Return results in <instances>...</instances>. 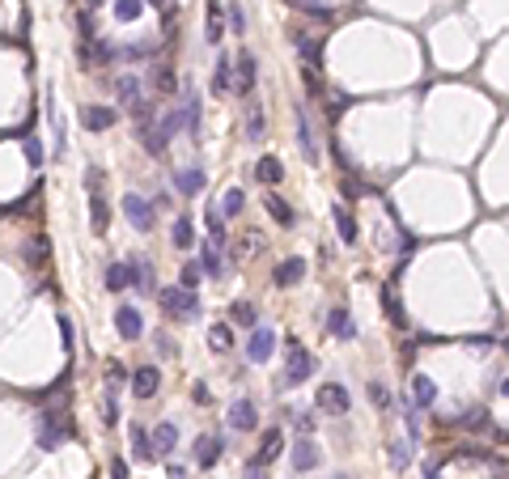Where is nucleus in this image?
Instances as JSON below:
<instances>
[{
    "label": "nucleus",
    "mask_w": 509,
    "mask_h": 479,
    "mask_svg": "<svg viewBox=\"0 0 509 479\" xmlns=\"http://www.w3.org/2000/svg\"><path fill=\"white\" fill-rule=\"evenodd\" d=\"M85 187H89V225H93V234L106 238L111 230V204H106V179H102V170H85Z\"/></svg>",
    "instance_id": "obj_1"
},
{
    "label": "nucleus",
    "mask_w": 509,
    "mask_h": 479,
    "mask_svg": "<svg viewBox=\"0 0 509 479\" xmlns=\"http://www.w3.org/2000/svg\"><path fill=\"white\" fill-rule=\"evenodd\" d=\"M284 352H289V361H284V382H289V386H302L306 377L314 373V357H310V352H306L293 335L284 339Z\"/></svg>",
    "instance_id": "obj_2"
},
{
    "label": "nucleus",
    "mask_w": 509,
    "mask_h": 479,
    "mask_svg": "<svg viewBox=\"0 0 509 479\" xmlns=\"http://www.w3.org/2000/svg\"><path fill=\"white\" fill-rule=\"evenodd\" d=\"M314 408L319 412H327V416H344L348 408H352V394L339 386V382H323L319 386V394H314Z\"/></svg>",
    "instance_id": "obj_3"
},
{
    "label": "nucleus",
    "mask_w": 509,
    "mask_h": 479,
    "mask_svg": "<svg viewBox=\"0 0 509 479\" xmlns=\"http://www.w3.org/2000/svg\"><path fill=\"white\" fill-rule=\"evenodd\" d=\"M64 437H68V416H64V408H52V412L38 420V445L43 449H56Z\"/></svg>",
    "instance_id": "obj_4"
},
{
    "label": "nucleus",
    "mask_w": 509,
    "mask_h": 479,
    "mask_svg": "<svg viewBox=\"0 0 509 479\" xmlns=\"http://www.w3.org/2000/svg\"><path fill=\"white\" fill-rule=\"evenodd\" d=\"M161 301H166V310L170 314H179V318H196L200 314V297H196V289H166L161 293Z\"/></svg>",
    "instance_id": "obj_5"
},
{
    "label": "nucleus",
    "mask_w": 509,
    "mask_h": 479,
    "mask_svg": "<svg viewBox=\"0 0 509 479\" xmlns=\"http://www.w3.org/2000/svg\"><path fill=\"white\" fill-rule=\"evenodd\" d=\"M276 352V331H268V326H251V339H247V357L251 365H263Z\"/></svg>",
    "instance_id": "obj_6"
},
{
    "label": "nucleus",
    "mask_w": 509,
    "mask_h": 479,
    "mask_svg": "<svg viewBox=\"0 0 509 479\" xmlns=\"http://www.w3.org/2000/svg\"><path fill=\"white\" fill-rule=\"evenodd\" d=\"M124 216L132 221V230H140V234H149V230H153V221H157L153 204H144L140 195H124Z\"/></svg>",
    "instance_id": "obj_7"
},
{
    "label": "nucleus",
    "mask_w": 509,
    "mask_h": 479,
    "mask_svg": "<svg viewBox=\"0 0 509 479\" xmlns=\"http://www.w3.org/2000/svg\"><path fill=\"white\" fill-rule=\"evenodd\" d=\"M293 47H297V56L306 68H323V38H314L306 30H293Z\"/></svg>",
    "instance_id": "obj_8"
},
{
    "label": "nucleus",
    "mask_w": 509,
    "mask_h": 479,
    "mask_svg": "<svg viewBox=\"0 0 509 479\" xmlns=\"http://www.w3.org/2000/svg\"><path fill=\"white\" fill-rule=\"evenodd\" d=\"M280 449H284V433H280V428H268V433H263V441H259V449H255V458H251V467H268V463H276Z\"/></svg>",
    "instance_id": "obj_9"
},
{
    "label": "nucleus",
    "mask_w": 509,
    "mask_h": 479,
    "mask_svg": "<svg viewBox=\"0 0 509 479\" xmlns=\"http://www.w3.org/2000/svg\"><path fill=\"white\" fill-rule=\"evenodd\" d=\"M115 326H119V335H124V339H140L144 335V318H140L136 306H119L115 310Z\"/></svg>",
    "instance_id": "obj_10"
},
{
    "label": "nucleus",
    "mask_w": 509,
    "mask_h": 479,
    "mask_svg": "<svg viewBox=\"0 0 509 479\" xmlns=\"http://www.w3.org/2000/svg\"><path fill=\"white\" fill-rule=\"evenodd\" d=\"M255 420H259V408L251 399H238L229 408V428H238V433H255Z\"/></svg>",
    "instance_id": "obj_11"
},
{
    "label": "nucleus",
    "mask_w": 509,
    "mask_h": 479,
    "mask_svg": "<svg viewBox=\"0 0 509 479\" xmlns=\"http://www.w3.org/2000/svg\"><path fill=\"white\" fill-rule=\"evenodd\" d=\"M289 458H293V471H314V467H319V445H314L310 437H297L293 441V454H289Z\"/></svg>",
    "instance_id": "obj_12"
},
{
    "label": "nucleus",
    "mask_w": 509,
    "mask_h": 479,
    "mask_svg": "<svg viewBox=\"0 0 509 479\" xmlns=\"http://www.w3.org/2000/svg\"><path fill=\"white\" fill-rule=\"evenodd\" d=\"M157 386H161V373H157L153 365H140V369L132 373V390H136V399H153Z\"/></svg>",
    "instance_id": "obj_13"
},
{
    "label": "nucleus",
    "mask_w": 509,
    "mask_h": 479,
    "mask_svg": "<svg viewBox=\"0 0 509 479\" xmlns=\"http://www.w3.org/2000/svg\"><path fill=\"white\" fill-rule=\"evenodd\" d=\"M115 119H119L115 107H85V111H81V123H85L89 132H111Z\"/></svg>",
    "instance_id": "obj_14"
},
{
    "label": "nucleus",
    "mask_w": 509,
    "mask_h": 479,
    "mask_svg": "<svg viewBox=\"0 0 509 479\" xmlns=\"http://www.w3.org/2000/svg\"><path fill=\"white\" fill-rule=\"evenodd\" d=\"M297 148H302V157H306L310 166H319V144H314L310 119H306V111H302V107H297Z\"/></svg>",
    "instance_id": "obj_15"
},
{
    "label": "nucleus",
    "mask_w": 509,
    "mask_h": 479,
    "mask_svg": "<svg viewBox=\"0 0 509 479\" xmlns=\"http://www.w3.org/2000/svg\"><path fill=\"white\" fill-rule=\"evenodd\" d=\"M327 331H331L335 339H357V326H352V318H348L344 306H331V310H327Z\"/></svg>",
    "instance_id": "obj_16"
},
{
    "label": "nucleus",
    "mask_w": 509,
    "mask_h": 479,
    "mask_svg": "<svg viewBox=\"0 0 509 479\" xmlns=\"http://www.w3.org/2000/svg\"><path fill=\"white\" fill-rule=\"evenodd\" d=\"M411 403H416V408H433V403H438V382H433L429 373L411 377Z\"/></svg>",
    "instance_id": "obj_17"
},
{
    "label": "nucleus",
    "mask_w": 509,
    "mask_h": 479,
    "mask_svg": "<svg viewBox=\"0 0 509 479\" xmlns=\"http://www.w3.org/2000/svg\"><path fill=\"white\" fill-rule=\"evenodd\" d=\"M174 445H179V428L170 424V420H161L153 428V454H157V458H166V454H174Z\"/></svg>",
    "instance_id": "obj_18"
},
{
    "label": "nucleus",
    "mask_w": 509,
    "mask_h": 479,
    "mask_svg": "<svg viewBox=\"0 0 509 479\" xmlns=\"http://www.w3.org/2000/svg\"><path fill=\"white\" fill-rule=\"evenodd\" d=\"M302 276H306V259H284L280 267H276V276H272V280L280 285V289H293V285H302Z\"/></svg>",
    "instance_id": "obj_19"
},
{
    "label": "nucleus",
    "mask_w": 509,
    "mask_h": 479,
    "mask_svg": "<svg viewBox=\"0 0 509 479\" xmlns=\"http://www.w3.org/2000/svg\"><path fill=\"white\" fill-rule=\"evenodd\" d=\"M458 428H463V433H493V416H488V408H471V412H463V416H458Z\"/></svg>",
    "instance_id": "obj_20"
},
{
    "label": "nucleus",
    "mask_w": 509,
    "mask_h": 479,
    "mask_svg": "<svg viewBox=\"0 0 509 479\" xmlns=\"http://www.w3.org/2000/svg\"><path fill=\"white\" fill-rule=\"evenodd\" d=\"M174 187H179L183 195H200V191H204V170H196V166L174 170Z\"/></svg>",
    "instance_id": "obj_21"
},
{
    "label": "nucleus",
    "mask_w": 509,
    "mask_h": 479,
    "mask_svg": "<svg viewBox=\"0 0 509 479\" xmlns=\"http://www.w3.org/2000/svg\"><path fill=\"white\" fill-rule=\"evenodd\" d=\"M221 449H225V441H216V437H200L196 441V467H216V458H221Z\"/></svg>",
    "instance_id": "obj_22"
},
{
    "label": "nucleus",
    "mask_w": 509,
    "mask_h": 479,
    "mask_svg": "<svg viewBox=\"0 0 509 479\" xmlns=\"http://www.w3.org/2000/svg\"><path fill=\"white\" fill-rule=\"evenodd\" d=\"M115 93H119V102H124V107H132V111L144 102V98H140V81L132 77V72H124V77L115 81Z\"/></svg>",
    "instance_id": "obj_23"
},
{
    "label": "nucleus",
    "mask_w": 509,
    "mask_h": 479,
    "mask_svg": "<svg viewBox=\"0 0 509 479\" xmlns=\"http://www.w3.org/2000/svg\"><path fill=\"white\" fill-rule=\"evenodd\" d=\"M331 216H335L339 242H344V246H357V221H352V212H348L344 204H335V208H331Z\"/></svg>",
    "instance_id": "obj_24"
},
{
    "label": "nucleus",
    "mask_w": 509,
    "mask_h": 479,
    "mask_svg": "<svg viewBox=\"0 0 509 479\" xmlns=\"http://www.w3.org/2000/svg\"><path fill=\"white\" fill-rule=\"evenodd\" d=\"M255 179H259V183H268V187H276V183L284 179L280 157H272V153H268V157H259V161H255Z\"/></svg>",
    "instance_id": "obj_25"
},
{
    "label": "nucleus",
    "mask_w": 509,
    "mask_h": 479,
    "mask_svg": "<svg viewBox=\"0 0 509 479\" xmlns=\"http://www.w3.org/2000/svg\"><path fill=\"white\" fill-rule=\"evenodd\" d=\"M183 123H187V132H191V136H200V98H196V89H191V81H187V102H183Z\"/></svg>",
    "instance_id": "obj_26"
},
{
    "label": "nucleus",
    "mask_w": 509,
    "mask_h": 479,
    "mask_svg": "<svg viewBox=\"0 0 509 479\" xmlns=\"http://www.w3.org/2000/svg\"><path fill=\"white\" fill-rule=\"evenodd\" d=\"M225 34V17H221V0H208V26H204V38L208 43H221Z\"/></svg>",
    "instance_id": "obj_27"
},
{
    "label": "nucleus",
    "mask_w": 509,
    "mask_h": 479,
    "mask_svg": "<svg viewBox=\"0 0 509 479\" xmlns=\"http://www.w3.org/2000/svg\"><path fill=\"white\" fill-rule=\"evenodd\" d=\"M255 89V56L242 52L238 56V93H251Z\"/></svg>",
    "instance_id": "obj_28"
},
{
    "label": "nucleus",
    "mask_w": 509,
    "mask_h": 479,
    "mask_svg": "<svg viewBox=\"0 0 509 479\" xmlns=\"http://www.w3.org/2000/svg\"><path fill=\"white\" fill-rule=\"evenodd\" d=\"M382 310H386V318H391L395 326H403V322H407V314H403V301H399V293H395L391 285L382 289Z\"/></svg>",
    "instance_id": "obj_29"
},
{
    "label": "nucleus",
    "mask_w": 509,
    "mask_h": 479,
    "mask_svg": "<svg viewBox=\"0 0 509 479\" xmlns=\"http://www.w3.org/2000/svg\"><path fill=\"white\" fill-rule=\"evenodd\" d=\"M263 208H268V216H272L276 225H284V230H289V225L297 221V216H293V208H289L280 195H268V199H263Z\"/></svg>",
    "instance_id": "obj_30"
},
{
    "label": "nucleus",
    "mask_w": 509,
    "mask_h": 479,
    "mask_svg": "<svg viewBox=\"0 0 509 479\" xmlns=\"http://www.w3.org/2000/svg\"><path fill=\"white\" fill-rule=\"evenodd\" d=\"M208 348H212V352H229V348H234L229 322H212V326H208Z\"/></svg>",
    "instance_id": "obj_31"
},
{
    "label": "nucleus",
    "mask_w": 509,
    "mask_h": 479,
    "mask_svg": "<svg viewBox=\"0 0 509 479\" xmlns=\"http://www.w3.org/2000/svg\"><path fill=\"white\" fill-rule=\"evenodd\" d=\"M229 89H234V68H229V60L221 56V60H216V72H212V93L221 98V93H229Z\"/></svg>",
    "instance_id": "obj_32"
},
{
    "label": "nucleus",
    "mask_w": 509,
    "mask_h": 479,
    "mask_svg": "<svg viewBox=\"0 0 509 479\" xmlns=\"http://www.w3.org/2000/svg\"><path fill=\"white\" fill-rule=\"evenodd\" d=\"M128 285H132V267L128 263H111L106 267V289L119 293V289H128Z\"/></svg>",
    "instance_id": "obj_33"
},
{
    "label": "nucleus",
    "mask_w": 509,
    "mask_h": 479,
    "mask_svg": "<svg viewBox=\"0 0 509 479\" xmlns=\"http://www.w3.org/2000/svg\"><path fill=\"white\" fill-rule=\"evenodd\" d=\"M170 242H174L179 250L196 246V225H191V216H179V221H174V238H170Z\"/></svg>",
    "instance_id": "obj_34"
},
{
    "label": "nucleus",
    "mask_w": 509,
    "mask_h": 479,
    "mask_svg": "<svg viewBox=\"0 0 509 479\" xmlns=\"http://www.w3.org/2000/svg\"><path fill=\"white\" fill-rule=\"evenodd\" d=\"M153 85H157V93H174V89H179L174 68H170V64H157V68H153Z\"/></svg>",
    "instance_id": "obj_35"
},
{
    "label": "nucleus",
    "mask_w": 509,
    "mask_h": 479,
    "mask_svg": "<svg viewBox=\"0 0 509 479\" xmlns=\"http://www.w3.org/2000/svg\"><path fill=\"white\" fill-rule=\"evenodd\" d=\"M200 267H204V276H221V246H216V242H208V246H204Z\"/></svg>",
    "instance_id": "obj_36"
},
{
    "label": "nucleus",
    "mask_w": 509,
    "mask_h": 479,
    "mask_svg": "<svg viewBox=\"0 0 509 479\" xmlns=\"http://www.w3.org/2000/svg\"><path fill=\"white\" fill-rule=\"evenodd\" d=\"M386 458H391V467H395V471H403V467H407V458H411L407 441H391V445H386Z\"/></svg>",
    "instance_id": "obj_37"
},
{
    "label": "nucleus",
    "mask_w": 509,
    "mask_h": 479,
    "mask_svg": "<svg viewBox=\"0 0 509 479\" xmlns=\"http://www.w3.org/2000/svg\"><path fill=\"white\" fill-rule=\"evenodd\" d=\"M132 449H136V458H149V463L157 458V454H153V445H149V437H144V428H140V424L132 428Z\"/></svg>",
    "instance_id": "obj_38"
},
{
    "label": "nucleus",
    "mask_w": 509,
    "mask_h": 479,
    "mask_svg": "<svg viewBox=\"0 0 509 479\" xmlns=\"http://www.w3.org/2000/svg\"><path fill=\"white\" fill-rule=\"evenodd\" d=\"M132 285H136V289H144V293L153 289V271H149V263H144V259H136V263H132Z\"/></svg>",
    "instance_id": "obj_39"
},
{
    "label": "nucleus",
    "mask_w": 509,
    "mask_h": 479,
    "mask_svg": "<svg viewBox=\"0 0 509 479\" xmlns=\"http://www.w3.org/2000/svg\"><path fill=\"white\" fill-rule=\"evenodd\" d=\"M144 13V0H119V5H115V17L119 21H136Z\"/></svg>",
    "instance_id": "obj_40"
},
{
    "label": "nucleus",
    "mask_w": 509,
    "mask_h": 479,
    "mask_svg": "<svg viewBox=\"0 0 509 479\" xmlns=\"http://www.w3.org/2000/svg\"><path fill=\"white\" fill-rule=\"evenodd\" d=\"M26 259H30L34 267H43V259H47V238H43V234H34V238H30V246H26Z\"/></svg>",
    "instance_id": "obj_41"
},
{
    "label": "nucleus",
    "mask_w": 509,
    "mask_h": 479,
    "mask_svg": "<svg viewBox=\"0 0 509 479\" xmlns=\"http://www.w3.org/2000/svg\"><path fill=\"white\" fill-rule=\"evenodd\" d=\"M293 9H302V13H310V17H319V21H331V9L319 5V0H293Z\"/></svg>",
    "instance_id": "obj_42"
},
{
    "label": "nucleus",
    "mask_w": 509,
    "mask_h": 479,
    "mask_svg": "<svg viewBox=\"0 0 509 479\" xmlns=\"http://www.w3.org/2000/svg\"><path fill=\"white\" fill-rule=\"evenodd\" d=\"M242 208H247V195H242L238 187H229V191H225V216H238Z\"/></svg>",
    "instance_id": "obj_43"
},
{
    "label": "nucleus",
    "mask_w": 509,
    "mask_h": 479,
    "mask_svg": "<svg viewBox=\"0 0 509 479\" xmlns=\"http://www.w3.org/2000/svg\"><path fill=\"white\" fill-rule=\"evenodd\" d=\"M200 276H204V267H196V263H187V267L179 271V285H183V289H196V285H200Z\"/></svg>",
    "instance_id": "obj_44"
},
{
    "label": "nucleus",
    "mask_w": 509,
    "mask_h": 479,
    "mask_svg": "<svg viewBox=\"0 0 509 479\" xmlns=\"http://www.w3.org/2000/svg\"><path fill=\"white\" fill-rule=\"evenodd\" d=\"M124 382H128V369L111 361V365H106V390H115V386H124Z\"/></svg>",
    "instance_id": "obj_45"
},
{
    "label": "nucleus",
    "mask_w": 509,
    "mask_h": 479,
    "mask_svg": "<svg viewBox=\"0 0 509 479\" xmlns=\"http://www.w3.org/2000/svg\"><path fill=\"white\" fill-rule=\"evenodd\" d=\"M234 322L255 326V306H251V301H238V306H234Z\"/></svg>",
    "instance_id": "obj_46"
},
{
    "label": "nucleus",
    "mask_w": 509,
    "mask_h": 479,
    "mask_svg": "<svg viewBox=\"0 0 509 479\" xmlns=\"http://www.w3.org/2000/svg\"><path fill=\"white\" fill-rule=\"evenodd\" d=\"M26 161H30V166H43V144H38V136H26Z\"/></svg>",
    "instance_id": "obj_47"
},
{
    "label": "nucleus",
    "mask_w": 509,
    "mask_h": 479,
    "mask_svg": "<svg viewBox=\"0 0 509 479\" xmlns=\"http://www.w3.org/2000/svg\"><path fill=\"white\" fill-rule=\"evenodd\" d=\"M229 26H234V34L247 30V13H242V5H229Z\"/></svg>",
    "instance_id": "obj_48"
},
{
    "label": "nucleus",
    "mask_w": 509,
    "mask_h": 479,
    "mask_svg": "<svg viewBox=\"0 0 509 479\" xmlns=\"http://www.w3.org/2000/svg\"><path fill=\"white\" fill-rule=\"evenodd\" d=\"M370 399L378 403V408H391V394H386V386H382V382H370Z\"/></svg>",
    "instance_id": "obj_49"
},
{
    "label": "nucleus",
    "mask_w": 509,
    "mask_h": 479,
    "mask_svg": "<svg viewBox=\"0 0 509 479\" xmlns=\"http://www.w3.org/2000/svg\"><path fill=\"white\" fill-rule=\"evenodd\" d=\"M247 132H251V136H263V111H259V107H255L251 119H247Z\"/></svg>",
    "instance_id": "obj_50"
},
{
    "label": "nucleus",
    "mask_w": 509,
    "mask_h": 479,
    "mask_svg": "<svg viewBox=\"0 0 509 479\" xmlns=\"http://www.w3.org/2000/svg\"><path fill=\"white\" fill-rule=\"evenodd\" d=\"M111 479H132V475H128V463H124V458H115V463H111Z\"/></svg>",
    "instance_id": "obj_51"
},
{
    "label": "nucleus",
    "mask_w": 509,
    "mask_h": 479,
    "mask_svg": "<svg viewBox=\"0 0 509 479\" xmlns=\"http://www.w3.org/2000/svg\"><path fill=\"white\" fill-rule=\"evenodd\" d=\"M60 335H64V348H72V322L60 318Z\"/></svg>",
    "instance_id": "obj_52"
},
{
    "label": "nucleus",
    "mask_w": 509,
    "mask_h": 479,
    "mask_svg": "<svg viewBox=\"0 0 509 479\" xmlns=\"http://www.w3.org/2000/svg\"><path fill=\"white\" fill-rule=\"evenodd\" d=\"M425 479H442V475H438V463H429V467H425Z\"/></svg>",
    "instance_id": "obj_53"
},
{
    "label": "nucleus",
    "mask_w": 509,
    "mask_h": 479,
    "mask_svg": "<svg viewBox=\"0 0 509 479\" xmlns=\"http://www.w3.org/2000/svg\"><path fill=\"white\" fill-rule=\"evenodd\" d=\"M170 479H187V467H170Z\"/></svg>",
    "instance_id": "obj_54"
},
{
    "label": "nucleus",
    "mask_w": 509,
    "mask_h": 479,
    "mask_svg": "<svg viewBox=\"0 0 509 479\" xmlns=\"http://www.w3.org/2000/svg\"><path fill=\"white\" fill-rule=\"evenodd\" d=\"M501 394H509V377H505V382H501Z\"/></svg>",
    "instance_id": "obj_55"
},
{
    "label": "nucleus",
    "mask_w": 509,
    "mask_h": 479,
    "mask_svg": "<svg viewBox=\"0 0 509 479\" xmlns=\"http://www.w3.org/2000/svg\"><path fill=\"white\" fill-rule=\"evenodd\" d=\"M335 479H352V475H335Z\"/></svg>",
    "instance_id": "obj_56"
}]
</instances>
